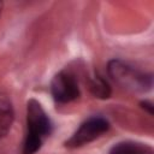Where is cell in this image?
<instances>
[{
    "mask_svg": "<svg viewBox=\"0 0 154 154\" xmlns=\"http://www.w3.org/2000/svg\"><path fill=\"white\" fill-rule=\"evenodd\" d=\"M51 131L52 124L47 113L36 100H30L26 106V134L23 154H35Z\"/></svg>",
    "mask_w": 154,
    "mask_h": 154,
    "instance_id": "6da1fadb",
    "label": "cell"
},
{
    "mask_svg": "<svg viewBox=\"0 0 154 154\" xmlns=\"http://www.w3.org/2000/svg\"><path fill=\"white\" fill-rule=\"evenodd\" d=\"M108 73L116 83L126 89H131L135 91H146L152 87L150 75L143 73L120 60L109 61Z\"/></svg>",
    "mask_w": 154,
    "mask_h": 154,
    "instance_id": "7a4b0ae2",
    "label": "cell"
},
{
    "mask_svg": "<svg viewBox=\"0 0 154 154\" xmlns=\"http://www.w3.org/2000/svg\"><path fill=\"white\" fill-rule=\"evenodd\" d=\"M108 129H109V124L105 118L91 117L81 124V126L76 130V132L65 142V146L70 148H77L88 144L89 142L96 140L102 134H105Z\"/></svg>",
    "mask_w": 154,
    "mask_h": 154,
    "instance_id": "3957f363",
    "label": "cell"
},
{
    "mask_svg": "<svg viewBox=\"0 0 154 154\" xmlns=\"http://www.w3.org/2000/svg\"><path fill=\"white\" fill-rule=\"evenodd\" d=\"M51 91L54 100L59 103H67L79 96V88L76 77L69 71L57 73L51 84Z\"/></svg>",
    "mask_w": 154,
    "mask_h": 154,
    "instance_id": "277c9868",
    "label": "cell"
},
{
    "mask_svg": "<svg viewBox=\"0 0 154 154\" xmlns=\"http://www.w3.org/2000/svg\"><path fill=\"white\" fill-rule=\"evenodd\" d=\"M13 106L8 96L0 93V140L5 137L13 123Z\"/></svg>",
    "mask_w": 154,
    "mask_h": 154,
    "instance_id": "5b68a950",
    "label": "cell"
},
{
    "mask_svg": "<svg viewBox=\"0 0 154 154\" xmlns=\"http://www.w3.org/2000/svg\"><path fill=\"white\" fill-rule=\"evenodd\" d=\"M109 154H153V149L143 143L125 141L114 144L111 148Z\"/></svg>",
    "mask_w": 154,
    "mask_h": 154,
    "instance_id": "8992f818",
    "label": "cell"
},
{
    "mask_svg": "<svg viewBox=\"0 0 154 154\" xmlns=\"http://www.w3.org/2000/svg\"><path fill=\"white\" fill-rule=\"evenodd\" d=\"M90 90L96 97H100V99H107L111 94L109 84L101 76H95L90 81Z\"/></svg>",
    "mask_w": 154,
    "mask_h": 154,
    "instance_id": "52a82bcc",
    "label": "cell"
},
{
    "mask_svg": "<svg viewBox=\"0 0 154 154\" xmlns=\"http://www.w3.org/2000/svg\"><path fill=\"white\" fill-rule=\"evenodd\" d=\"M1 8H2V2L0 1V13H1Z\"/></svg>",
    "mask_w": 154,
    "mask_h": 154,
    "instance_id": "ba28073f",
    "label": "cell"
}]
</instances>
